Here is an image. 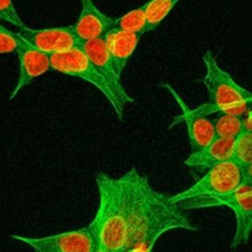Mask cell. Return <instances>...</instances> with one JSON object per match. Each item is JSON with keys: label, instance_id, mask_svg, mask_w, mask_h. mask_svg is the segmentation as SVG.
I'll return each instance as SVG.
<instances>
[{"label": "cell", "instance_id": "obj_1", "mask_svg": "<svg viewBox=\"0 0 252 252\" xmlns=\"http://www.w3.org/2000/svg\"><path fill=\"white\" fill-rule=\"evenodd\" d=\"M129 226L123 252L138 249L150 252L164 234L176 229L198 230L185 211L170 201L169 196L153 189L147 176L135 167L129 170Z\"/></svg>", "mask_w": 252, "mask_h": 252}, {"label": "cell", "instance_id": "obj_2", "mask_svg": "<svg viewBox=\"0 0 252 252\" xmlns=\"http://www.w3.org/2000/svg\"><path fill=\"white\" fill-rule=\"evenodd\" d=\"M98 206L89 224L98 252H123L129 226L130 175L112 177L105 172L95 175Z\"/></svg>", "mask_w": 252, "mask_h": 252}, {"label": "cell", "instance_id": "obj_3", "mask_svg": "<svg viewBox=\"0 0 252 252\" xmlns=\"http://www.w3.org/2000/svg\"><path fill=\"white\" fill-rule=\"evenodd\" d=\"M206 74L201 79L208 93L209 101L207 103L192 108L199 116L212 113H229L243 117L252 102V93L239 85L225 70L220 68L217 56L212 51L203 54Z\"/></svg>", "mask_w": 252, "mask_h": 252}, {"label": "cell", "instance_id": "obj_4", "mask_svg": "<svg viewBox=\"0 0 252 252\" xmlns=\"http://www.w3.org/2000/svg\"><path fill=\"white\" fill-rule=\"evenodd\" d=\"M245 180L244 166L235 159H231L209 167L191 187L169 196V199L185 212L209 208L212 201L233 193Z\"/></svg>", "mask_w": 252, "mask_h": 252}, {"label": "cell", "instance_id": "obj_5", "mask_svg": "<svg viewBox=\"0 0 252 252\" xmlns=\"http://www.w3.org/2000/svg\"><path fill=\"white\" fill-rule=\"evenodd\" d=\"M49 57H51L52 70L66 76H74V78L81 79V80L95 86L107 98V101L112 106L113 111L116 112V116L120 120H122L125 110L117 102V100L112 95L105 80L96 71L95 66L93 65L85 52L83 51L81 46L76 47V48H71L69 51L61 52V53H54Z\"/></svg>", "mask_w": 252, "mask_h": 252}, {"label": "cell", "instance_id": "obj_6", "mask_svg": "<svg viewBox=\"0 0 252 252\" xmlns=\"http://www.w3.org/2000/svg\"><path fill=\"white\" fill-rule=\"evenodd\" d=\"M14 240L30 246L34 252H96L97 244L90 226L42 238L11 235Z\"/></svg>", "mask_w": 252, "mask_h": 252}, {"label": "cell", "instance_id": "obj_7", "mask_svg": "<svg viewBox=\"0 0 252 252\" xmlns=\"http://www.w3.org/2000/svg\"><path fill=\"white\" fill-rule=\"evenodd\" d=\"M223 206L229 207L236 218V230L230 248L234 250L246 245L252 233V185L245 180L233 193L212 201L209 208Z\"/></svg>", "mask_w": 252, "mask_h": 252}, {"label": "cell", "instance_id": "obj_8", "mask_svg": "<svg viewBox=\"0 0 252 252\" xmlns=\"http://www.w3.org/2000/svg\"><path fill=\"white\" fill-rule=\"evenodd\" d=\"M17 34L32 47L48 56L69 51L83 44L76 36L73 25L47 29H32L25 25L19 29Z\"/></svg>", "mask_w": 252, "mask_h": 252}, {"label": "cell", "instance_id": "obj_9", "mask_svg": "<svg viewBox=\"0 0 252 252\" xmlns=\"http://www.w3.org/2000/svg\"><path fill=\"white\" fill-rule=\"evenodd\" d=\"M81 48L85 52L86 56L89 57L93 65L95 66L96 71L100 74L101 78L107 84L108 89L112 93V95L115 96L117 102L120 103L121 107L125 110L127 103L133 102L134 100L130 97V95L126 91L122 83H121V76L118 75L115 66H113L110 54H108L107 48H106L103 37L85 42V43L81 44Z\"/></svg>", "mask_w": 252, "mask_h": 252}, {"label": "cell", "instance_id": "obj_10", "mask_svg": "<svg viewBox=\"0 0 252 252\" xmlns=\"http://www.w3.org/2000/svg\"><path fill=\"white\" fill-rule=\"evenodd\" d=\"M162 86L171 94L174 100L179 105L180 110H181V113L175 118L170 128H172L175 125L181 122L186 125L187 134H189V145H191L192 152L202 149L206 145H208L217 137L214 123L211 120H208L206 116H199L194 113L192 108L185 102L184 98L180 96V94L170 84L165 83L162 84Z\"/></svg>", "mask_w": 252, "mask_h": 252}, {"label": "cell", "instance_id": "obj_11", "mask_svg": "<svg viewBox=\"0 0 252 252\" xmlns=\"http://www.w3.org/2000/svg\"><path fill=\"white\" fill-rule=\"evenodd\" d=\"M16 54L19 58V76L16 86L10 95V100H14L22 89L52 70L51 57L32 47L21 37Z\"/></svg>", "mask_w": 252, "mask_h": 252}, {"label": "cell", "instance_id": "obj_12", "mask_svg": "<svg viewBox=\"0 0 252 252\" xmlns=\"http://www.w3.org/2000/svg\"><path fill=\"white\" fill-rule=\"evenodd\" d=\"M81 11L74 26L76 36L81 43L93 39L105 37L111 31L115 24V19L103 14L94 0H80Z\"/></svg>", "mask_w": 252, "mask_h": 252}, {"label": "cell", "instance_id": "obj_13", "mask_svg": "<svg viewBox=\"0 0 252 252\" xmlns=\"http://www.w3.org/2000/svg\"><path fill=\"white\" fill-rule=\"evenodd\" d=\"M236 139L216 137L208 145L194 150L184 161L191 169H209L220 162L234 159Z\"/></svg>", "mask_w": 252, "mask_h": 252}, {"label": "cell", "instance_id": "obj_14", "mask_svg": "<svg viewBox=\"0 0 252 252\" xmlns=\"http://www.w3.org/2000/svg\"><path fill=\"white\" fill-rule=\"evenodd\" d=\"M143 34L138 32H126L111 30L105 34L106 48H107L113 66L120 76L127 66L130 57L137 49Z\"/></svg>", "mask_w": 252, "mask_h": 252}, {"label": "cell", "instance_id": "obj_15", "mask_svg": "<svg viewBox=\"0 0 252 252\" xmlns=\"http://www.w3.org/2000/svg\"><path fill=\"white\" fill-rule=\"evenodd\" d=\"M147 2L142 6L126 12L125 15L115 19L112 30L126 32H138L147 33Z\"/></svg>", "mask_w": 252, "mask_h": 252}, {"label": "cell", "instance_id": "obj_16", "mask_svg": "<svg viewBox=\"0 0 252 252\" xmlns=\"http://www.w3.org/2000/svg\"><path fill=\"white\" fill-rule=\"evenodd\" d=\"M180 0H149L147 1V33L157 29L172 11Z\"/></svg>", "mask_w": 252, "mask_h": 252}, {"label": "cell", "instance_id": "obj_17", "mask_svg": "<svg viewBox=\"0 0 252 252\" xmlns=\"http://www.w3.org/2000/svg\"><path fill=\"white\" fill-rule=\"evenodd\" d=\"M220 117L217 118L216 123H214L217 137L236 139L245 130L243 117L229 115V113H220Z\"/></svg>", "mask_w": 252, "mask_h": 252}, {"label": "cell", "instance_id": "obj_18", "mask_svg": "<svg viewBox=\"0 0 252 252\" xmlns=\"http://www.w3.org/2000/svg\"><path fill=\"white\" fill-rule=\"evenodd\" d=\"M234 159L244 167L252 162V132L250 130H244L236 138Z\"/></svg>", "mask_w": 252, "mask_h": 252}, {"label": "cell", "instance_id": "obj_19", "mask_svg": "<svg viewBox=\"0 0 252 252\" xmlns=\"http://www.w3.org/2000/svg\"><path fill=\"white\" fill-rule=\"evenodd\" d=\"M20 44V36L0 25V54L16 53Z\"/></svg>", "mask_w": 252, "mask_h": 252}, {"label": "cell", "instance_id": "obj_20", "mask_svg": "<svg viewBox=\"0 0 252 252\" xmlns=\"http://www.w3.org/2000/svg\"><path fill=\"white\" fill-rule=\"evenodd\" d=\"M0 21L9 22L17 29L25 26V22L17 14L12 0H0Z\"/></svg>", "mask_w": 252, "mask_h": 252}, {"label": "cell", "instance_id": "obj_21", "mask_svg": "<svg viewBox=\"0 0 252 252\" xmlns=\"http://www.w3.org/2000/svg\"><path fill=\"white\" fill-rule=\"evenodd\" d=\"M243 120L244 126H245V130H250V132H252V102L250 103V106H249L245 115L243 116Z\"/></svg>", "mask_w": 252, "mask_h": 252}, {"label": "cell", "instance_id": "obj_22", "mask_svg": "<svg viewBox=\"0 0 252 252\" xmlns=\"http://www.w3.org/2000/svg\"><path fill=\"white\" fill-rule=\"evenodd\" d=\"M244 171H245V179L248 180V181L252 180V162L251 164H249L248 166L244 167Z\"/></svg>", "mask_w": 252, "mask_h": 252}, {"label": "cell", "instance_id": "obj_23", "mask_svg": "<svg viewBox=\"0 0 252 252\" xmlns=\"http://www.w3.org/2000/svg\"><path fill=\"white\" fill-rule=\"evenodd\" d=\"M249 182H250V184L252 185V180H250V181H249Z\"/></svg>", "mask_w": 252, "mask_h": 252}, {"label": "cell", "instance_id": "obj_24", "mask_svg": "<svg viewBox=\"0 0 252 252\" xmlns=\"http://www.w3.org/2000/svg\"><path fill=\"white\" fill-rule=\"evenodd\" d=\"M96 252H98V251H96Z\"/></svg>", "mask_w": 252, "mask_h": 252}]
</instances>
